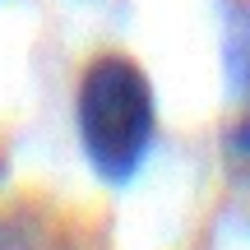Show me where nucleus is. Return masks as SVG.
I'll use <instances>...</instances> for the list:
<instances>
[{"label":"nucleus","mask_w":250,"mask_h":250,"mask_svg":"<svg viewBox=\"0 0 250 250\" xmlns=\"http://www.w3.org/2000/svg\"><path fill=\"white\" fill-rule=\"evenodd\" d=\"M223 61H227V83H232V98H241L250 107V9L236 5L227 19V42H223Z\"/></svg>","instance_id":"nucleus-2"},{"label":"nucleus","mask_w":250,"mask_h":250,"mask_svg":"<svg viewBox=\"0 0 250 250\" xmlns=\"http://www.w3.org/2000/svg\"><path fill=\"white\" fill-rule=\"evenodd\" d=\"M74 130L88 167L107 186L139 176L158 139V98L153 79L121 51H107L79 74L74 93Z\"/></svg>","instance_id":"nucleus-1"}]
</instances>
